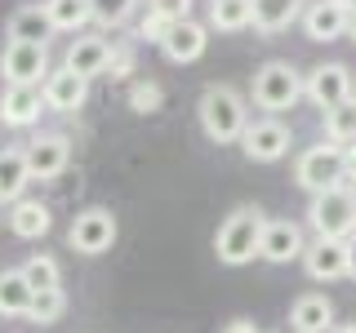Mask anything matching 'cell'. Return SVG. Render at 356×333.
I'll return each instance as SVG.
<instances>
[{"label": "cell", "mask_w": 356, "mask_h": 333, "mask_svg": "<svg viewBox=\"0 0 356 333\" xmlns=\"http://www.w3.org/2000/svg\"><path fill=\"white\" fill-rule=\"evenodd\" d=\"M263 231H267L263 209H254V205L232 209V214L222 218L218 236H214V253H218V262H227V266H245V262H254V258L263 253Z\"/></svg>", "instance_id": "obj_1"}, {"label": "cell", "mask_w": 356, "mask_h": 333, "mask_svg": "<svg viewBox=\"0 0 356 333\" xmlns=\"http://www.w3.org/2000/svg\"><path fill=\"white\" fill-rule=\"evenodd\" d=\"M200 129H205L209 142H241L245 129H250V116H245V98L232 85H209L196 103Z\"/></svg>", "instance_id": "obj_2"}, {"label": "cell", "mask_w": 356, "mask_h": 333, "mask_svg": "<svg viewBox=\"0 0 356 333\" xmlns=\"http://www.w3.org/2000/svg\"><path fill=\"white\" fill-rule=\"evenodd\" d=\"M307 222L321 240H352L356 236V191L343 182V187H330V191L312 196Z\"/></svg>", "instance_id": "obj_3"}, {"label": "cell", "mask_w": 356, "mask_h": 333, "mask_svg": "<svg viewBox=\"0 0 356 333\" xmlns=\"http://www.w3.org/2000/svg\"><path fill=\"white\" fill-rule=\"evenodd\" d=\"M294 182L303 187V191H312V196L330 191V187H343L348 182L343 147L339 142H316V147H307L303 155H298V164H294Z\"/></svg>", "instance_id": "obj_4"}, {"label": "cell", "mask_w": 356, "mask_h": 333, "mask_svg": "<svg viewBox=\"0 0 356 333\" xmlns=\"http://www.w3.org/2000/svg\"><path fill=\"white\" fill-rule=\"evenodd\" d=\"M303 98V76L289 62H263L254 76V103L263 111H289Z\"/></svg>", "instance_id": "obj_5"}, {"label": "cell", "mask_w": 356, "mask_h": 333, "mask_svg": "<svg viewBox=\"0 0 356 333\" xmlns=\"http://www.w3.org/2000/svg\"><path fill=\"white\" fill-rule=\"evenodd\" d=\"M303 94L321 111H334V107H343L352 98V71L343 62H321V67H312L303 76Z\"/></svg>", "instance_id": "obj_6"}, {"label": "cell", "mask_w": 356, "mask_h": 333, "mask_svg": "<svg viewBox=\"0 0 356 333\" xmlns=\"http://www.w3.org/2000/svg\"><path fill=\"white\" fill-rule=\"evenodd\" d=\"M0 76H5L9 85H44L40 76H49V53H44V44L9 40L5 53H0Z\"/></svg>", "instance_id": "obj_7"}, {"label": "cell", "mask_w": 356, "mask_h": 333, "mask_svg": "<svg viewBox=\"0 0 356 333\" xmlns=\"http://www.w3.org/2000/svg\"><path fill=\"white\" fill-rule=\"evenodd\" d=\"M67 240H72L76 253H107L111 240H116V218H111V209H85V214H76L72 231H67Z\"/></svg>", "instance_id": "obj_8"}, {"label": "cell", "mask_w": 356, "mask_h": 333, "mask_svg": "<svg viewBox=\"0 0 356 333\" xmlns=\"http://www.w3.org/2000/svg\"><path fill=\"white\" fill-rule=\"evenodd\" d=\"M67 164H72V142H67L63 133H40L36 142H27V169H31V178L49 182V178H58Z\"/></svg>", "instance_id": "obj_9"}, {"label": "cell", "mask_w": 356, "mask_h": 333, "mask_svg": "<svg viewBox=\"0 0 356 333\" xmlns=\"http://www.w3.org/2000/svg\"><path fill=\"white\" fill-rule=\"evenodd\" d=\"M241 151L250 155V160H259V164H272V160H281L289 151V129L281 120H254V125L245 129V138H241Z\"/></svg>", "instance_id": "obj_10"}, {"label": "cell", "mask_w": 356, "mask_h": 333, "mask_svg": "<svg viewBox=\"0 0 356 333\" xmlns=\"http://www.w3.org/2000/svg\"><path fill=\"white\" fill-rule=\"evenodd\" d=\"M40 111H44V89L40 85H9L5 94H0V120H5L9 129L36 125Z\"/></svg>", "instance_id": "obj_11"}, {"label": "cell", "mask_w": 356, "mask_h": 333, "mask_svg": "<svg viewBox=\"0 0 356 333\" xmlns=\"http://www.w3.org/2000/svg\"><path fill=\"white\" fill-rule=\"evenodd\" d=\"M303 253H307V244H303V227H298V222H289V218H272V222H267L259 258H267V262H294V258H303Z\"/></svg>", "instance_id": "obj_12"}, {"label": "cell", "mask_w": 356, "mask_h": 333, "mask_svg": "<svg viewBox=\"0 0 356 333\" xmlns=\"http://www.w3.org/2000/svg\"><path fill=\"white\" fill-rule=\"evenodd\" d=\"M107 58H111V40L107 36H76L72 44H67L63 67L89 80V76H103L107 71Z\"/></svg>", "instance_id": "obj_13"}, {"label": "cell", "mask_w": 356, "mask_h": 333, "mask_svg": "<svg viewBox=\"0 0 356 333\" xmlns=\"http://www.w3.org/2000/svg\"><path fill=\"white\" fill-rule=\"evenodd\" d=\"M348 9L339 5V0H316V5H307L303 9V31H307V40H339V36H348Z\"/></svg>", "instance_id": "obj_14"}, {"label": "cell", "mask_w": 356, "mask_h": 333, "mask_svg": "<svg viewBox=\"0 0 356 333\" xmlns=\"http://www.w3.org/2000/svg\"><path fill=\"white\" fill-rule=\"evenodd\" d=\"M40 89H44V107L49 111H81L85 94H89V80L76 76V71H67V67H58V71L44 76Z\"/></svg>", "instance_id": "obj_15"}, {"label": "cell", "mask_w": 356, "mask_h": 333, "mask_svg": "<svg viewBox=\"0 0 356 333\" xmlns=\"http://www.w3.org/2000/svg\"><path fill=\"white\" fill-rule=\"evenodd\" d=\"M303 266L312 280H339V275H348V240H321L307 244L303 253Z\"/></svg>", "instance_id": "obj_16"}, {"label": "cell", "mask_w": 356, "mask_h": 333, "mask_svg": "<svg viewBox=\"0 0 356 333\" xmlns=\"http://www.w3.org/2000/svg\"><path fill=\"white\" fill-rule=\"evenodd\" d=\"M205 44H209V31L200 27V22L187 18V22H174V27H170V36L161 40V53L170 62L183 67V62H196L200 53H205Z\"/></svg>", "instance_id": "obj_17"}, {"label": "cell", "mask_w": 356, "mask_h": 333, "mask_svg": "<svg viewBox=\"0 0 356 333\" xmlns=\"http://www.w3.org/2000/svg\"><path fill=\"white\" fill-rule=\"evenodd\" d=\"M289 325H294V333H330L334 302L325 293H303L294 307H289Z\"/></svg>", "instance_id": "obj_18"}, {"label": "cell", "mask_w": 356, "mask_h": 333, "mask_svg": "<svg viewBox=\"0 0 356 333\" xmlns=\"http://www.w3.org/2000/svg\"><path fill=\"white\" fill-rule=\"evenodd\" d=\"M27 182H31L27 151L5 147V151H0V205H18L22 191H27Z\"/></svg>", "instance_id": "obj_19"}, {"label": "cell", "mask_w": 356, "mask_h": 333, "mask_svg": "<svg viewBox=\"0 0 356 333\" xmlns=\"http://www.w3.org/2000/svg\"><path fill=\"white\" fill-rule=\"evenodd\" d=\"M9 231H14L18 240H40L44 231H49V205H40V200H18V205H9Z\"/></svg>", "instance_id": "obj_20"}, {"label": "cell", "mask_w": 356, "mask_h": 333, "mask_svg": "<svg viewBox=\"0 0 356 333\" xmlns=\"http://www.w3.org/2000/svg\"><path fill=\"white\" fill-rule=\"evenodd\" d=\"M54 31L49 14H44V5H27L18 9L14 18H9V40H22V44H44Z\"/></svg>", "instance_id": "obj_21"}, {"label": "cell", "mask_w": 356, "mask_h": 333, "mask_svg": "<svg viewBox=\"0 0 356 333\" xmlns=\"http://www.w3.org/2000/svg\"><path fill=\"white\" fill-rule=\"evenodd\" d=\"M298 9H303V0H254V27L263 36H276L298 18Z\"/></svg>", "instance_id": "obj_22"}, {"label": "cell", "mask_w": 356, "mask_h": 333, "mask_svg": "<svg viewBox=\"0 0 356 333\" xmlns=\"http://www.w3.org/2000/svg\"><path fill=\"white\" fill-rule=\"evenodd\" d=\"M31 298L36 293L22 271H0V316H27Z\"/></svg>", "instance_id": "obj_23"}, {"label": "cell", "mask_w": 356, "mask_h": 333, "mask_svg": "<svg viewBox=\"0 0 356 333\" xmlns=\"http://www.w3.org/2000/svg\"><path fill=\"white\" fill-rule=\"evenodd\" d=\"M44 14H49L54 31H81L94 18V9H89V0H44Z\"/></svg>", "instance_id": "obj_24"}, {"label": "cell", "mask_w": 356, "mask_h": 333, "mask_svg": "<svg viewBox=\"0 0 356 333\" xmlns=\"http://www.w3.org/2000/svg\"><path fill=\"white\" fill-rule=\"evenodd\" d=\"M254 22V0H214L209 5V27L218 31H241Z\"/></svg>", "instance_id": "obj_25"}, {"label": "cell", "mask_w": 356, "mask_h": 333, "mask_svg": "<svg viewBox=\"0 0 356 333\" xmlns=\"http://www.w3.org/2000/svg\"><path fill=\"white\" fill-rule=\"evenodd\" d=\"M325 142H339V147H352L356 142V98L325 111Z\"/></svg>", "instance_id": "obj_26"}, {"label": "cell", "mask_w": 356, "mask_h": 333, "mask_svg": "<svg viewBox=\"0 0 356 333\" xmlns=\"http://www.w3.org/2000/svg\"><path fill=\"white\" fill-rule=\"evenodd\" d=\"M22 275H27L31 293H44V289H63V266L49 258V253H31L27 266H22Z\"/></svg>", "instance_id": "obj_27"}, {"label": "cell", "mask_w": 356, "mask_h": 333, "mask_svg": "<svg viewBox=\"0 0 356 333\" xmlns=\"http://www.w3.org/2000/svg\"><path fill=\"white\" fill-rule=\"evenodd\" d=\"M67 311V298H63V289H44V293L31 298V307H27V320L31 325H54Z\"/></svg>", "instance_id": "obj_28"}, {"label": "cell", "mask_w": 356, "mask_h": 333, "mask_svg": "<svg viewBox=\"0 0 356 333\" xmlns=\"http://www.w3.org/2000/svg\"><path fill=\"white\" fill-rule=\"evenodd\" d=\"M165 103V89L156 80H138L129 85V111H138V116H152V111H161Z\"/></svg>", "instance_id": "obj_29"}, {"label": "cell", "mask_w": 356, "mask_h": 333, "mask_svg": "<svg viewBox=\"0 0 356 333\" xmlns=\"http://www.w3.org/2000/svg\"><path fill=\"white\" fill-rule=\"evenodd\" d=\"M89 9H94V22H103V27H120V22L129 18L134 0H89Z\"/></svg>", "instance_id": "obj_30"}, {"label": "cell", "mask_w": 356, "mask_h": 333, "mask_svg": "<svg viewBox=\"0 0 356 333\" xmlns=\"http://www.w3.org/2000/svg\"><path fill=\"white\" fill-rule=\"evenodd\" d=\"M152 14H161L165 22H187L192 18V0H147Z\"/></svg>", "instance_id": "obj_31"}, {"label": "cell", "mask_w": 356, "mask_h": 333, "mask_svg": "<svg viewBox=\"0 0 356 333\" xmlns=\"http://www.w3.org/2000/svg\"><path fill=\"white\" fill-rule=\"evenodd\" d=\"M129 71H134V49H129V44H111V58H107V71L103 76H111V80H125Z\"/></svg>", "instance_id": "obj_32"}, {"label": "cell", "mask_w": 356, "mask_h": 333, "mask_svg": "<svg viewBox=\"0 0 356 333\" xmlns=\"http://www.w3.org/2000/svg\"><path fill=\"white\" fill-rule=\"evenodd\" d=\"M170 27H174V22H165L161 14H152V9H147V14H143V22H138V40L161 44L165 36H170Z\"/></svg>", "instance_id": "obj_33"}, {"label": "cell", "mask_w": 356, "mask_h": 333, "mask_svg": "<svg viewBox=\"0 0 356 333\" xmlns=\"http://www.w3.org/2000/svg\"><path fill=\"white\" fill-rule=\"evenodd\" d=\"M343 164H348V182H356V142L343 147Z\"/></svg>", "instance_id": "obj_34"}, {"label": "cell", "mask_w": 356, "mask_h": 333, "mask_svg": "<svg viewBox=\"0 0 356 333\" xmlns=\"http://www.w3.org/2000/svg\"><path fill=\"white\" fill-rule=\"evenodd\" d=\"M222 333H259V329H254V325H250V320H232V325H227V329H222Z\"/></svg>", "instance_id": "obj_35"}, {"label": "cell", "mask_w": 356, "mask_h": 333, "mask_svg": "<svg viewBox=\"0 0 356 333\" xmlns=\"http://www.w3.org/2000/svg\"><path fill=\"white\" fill-rule=\"evenodd\" d=\"M348 275H356V236L348 240Z\"/></svg>", "instance_id": "obj_36"}, {"label": "cell", "mask_w": 356, "mask_h": 333, "mask_svg": "<svg viewBox=\"0 0 356 333\" xmlns=\"http://www.w3.org/2000/svg\"><path fill=\"white\" fill-rule=\"evenodd\" d=\"M348 36H352V40H356V14H352V18H348Z\"/></svg>", "instance_id": "obj_37"}, {"label": "cell", "mask_w": 356, "mask_h": 333, "mask_svg": "<svg viewBox=\"0 0 356 333\" xmlns=\"http://www.w3.org/2000/svg\"><path fill=\"white\" fill-rule=\"evenodd\" d=\"M330 333H356V325H339V329H330Z\"/></svg>", "instance_id": "obj_38"}, {"label": "cell", "mask_w": 356, "mask_h": 333, "mask_svg": "<svg viewBox=\"0 0 356 333\" xmlns=\"http://www.w3.org/2000/svg\"><path fill=\"white\" fill-rule=\"evenodd\" d=\"M339 5H343V9H348V14H356V0H339Z\"/></svg>", "instance_id": "obj_39"}]
</instances>
